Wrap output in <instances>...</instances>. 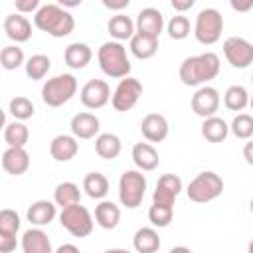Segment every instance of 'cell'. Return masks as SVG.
Segmentation results:
<instances>
[{
    "label": "cell",
    "instance_id": "cell-8",
    "mask_svg": "<svg viewBox=\"0 0 253 253\" xmlns=\"http://www.w3.org/2000/svg\"><path fill=\"white\" fill-rule=\"evenodd\" d=\"M59 223L73 237H87L93 231V215L81 204H75V206H69V208L61 210Z\"/></svg>",
    "mask_w": 253,
    "mask_h": 253
},
{
    "label": "cell",
    "instance_id": "cell-45",
    "mask_svg": "<svg viewBox=\"0 0 253 253\" xmlns=\"http://www.w3.org/2000/svg\"><path fill=\"white\" fill-rule=\"evenodd\" d=\"M192 6H194V0H172V8L178 10V12L190 10Z\"/></svg>",
    "mask_w": 253,
    "mask_h": 253
},
{
    "label": "cell",
    "instance_id": "cell-39",
    "mask_svg": "<svg viewBox=\"0 0 253 253\" xmlns=\"http://www.w3.org/2000/svg\"><path fill=\"white\" fill-rule=\"evenodd\" d=\"M20 215L10 210V208H4L0 211V235H10V237H16L18 229H20Z\"/></svg>",
    "mask_w": 253,
    "mask_h": 253
},
{
    "label": "cell",
    "instance_id": "cell-50",
    "mask_svg": "<svg viewBox=\"0 0 253 253\" xmlns=\"http://www.w3.org/2000/svg\"><path fill=\"white\" fill-rule=\"evenodd\" d=\"M103 253H130L128 249H107V251H103Z\"/></svg>",
    "mask_w": 253,
    "mask_h": 253
},
{
    "label": "cell",
    "instance_id": "cell-18",
    "mask_svg": "<svg viewBox=\"0 0 253 253\" xmlns=\"http://www.w3.org/2000/svg\"><path fill=\"white\" fill-rule=\"evenodd\" d=\"M79 152V142L73 134H57L49 142V154L57 162H67Z\"/></svg>",
    "mask_w": 253,
    "mask_h": 253
},
{
    "label": "cell",
    "instance_id": "cell-13",
    "mask_svg": "<svg viewBox=\"0 0 253 253\" xmlns=\"http://www.w3.org/2000/svg\"><path fill=\"white\" fill-rule=\"evenodd\" d=\"M182 180L176 174H162L156 182V190L152 194V204L158 206H172L178 198V194L182 192Z\"/></svg>",
    "mask_w": 253,
    "mask_h": 253
},
{
    "label": "cell",
    "instance_id": "cell-33",
    "mask_svg": "<svg viewBox=\"0 0 253 253\" xmlns=\"http://www.w3.org/2000/svg\"><path fill=\"white\" fill-rule=\"evenodd\" d=\"M249 99L251 97H249V93L243 85H231L223 93V105L229 111H243L249 105Z\"/></svg>",
    "mask_w": 253,
    "mask_h": 253
},
{
    "label": "cell",
    "instance_id": "cell-22",
    "mask_svg": "<svg viewBox=\"0 0 253 253\" xmlns=\"http://www.w3.org/2000/svg\"><path fill=\"white\" fill-rule=\"evenodd\" d=\"M132 162L140 172H150L158 166L160 156L150 142H136L132 146Z\"/></svg>",
    "mask_w": 253,
    "mask_h": 253
},
{
    "label": "cell",
    "instance_id": "cell-19",
    "mask_svg": "<svg viewBox=\"0 0 253 253\" xmlns=\"http://www.w3.org/2000/svg\"><path fill=\"white\" fill-rule=\"evenodd\" d=\"M69 128H71V134L75 138L87 140V138H93L99 132L101 123L93 113H77V115H73Z\"/></svg>",
    "mask_w": 253,
    "mask_h": 253
},
{
    "label": "cell",
    "instance_id": "cell-14",
    "mask_svg": "<svg viewBox=\"0 0 253 253\" xmlns=\"http://www.w3.org/2000/svg\"><path fill=\"white\" fill-rule=\"evenodd\" d=\"M136 34H144V36H152V38H158L162 34V28H164V18H162V12L156 10V8H142L136 16Z\"/></svg>",
    "mask_w": 253,
    "mask_h": 253
},
{
    "label": "cell",
    "instance_id": "cell-34",
    "mask_svg": "<svg viewBox=\"0 0 253 253\" xmlns=\"http://www.w3.org/2000/svg\"><path fill=\"white\" fill-rule=\"evenodd\" d=\"M51 69V59L43 53H36L26 61V75L32 81H40L47 75V71Z\"/></svg>",
    "mask_w": 253,
    "mask_h": 253
},
{
    "label": "cell",
    "instance_id": "cell-12",
    "mask_svg": "<svg viewBox=\"0 0 253 253\" xmlns=\"http://www.w3.org/2000/svg\"><path fill=\"white\" fill-rule=\"evenodd\" d=\"M219 93L215 87H210V85H204L200 87L194 97H192V111L202 117V119H210V117H215L217 109H219Z\"/></svg>",
    "mask_w": 253,
    "mask_h": 253
},
{
    "label": "cell",
    "instance_id": "cell-2",
    "mask_svg": "<svg viewBox=\"0 0 253 253\" xmlns=\"http://www.w3.org/2000/svg\"><path fill=\"white\" fill-rule=\"evenodd\" d=\"M34 24L38 30L45 32L51 38H65L75 28L73 16L59 4H43L34 14Z\"/></svg>",
    "mask_w": 253,
    "mask_h": 253
},
{
    "label": "cell",
    "instance_id": "cell-53",
    "mask_svg": "<svg viewBox=\"0 0 253 253\" xmlns=\"http://www.w3.org/2000/svg\"><path fill=\"white\" fill-rule=\"evenodd\" d=\"M249 107H251V111H253V95H251V99H249Z\"/></svg>",
    "mask_w": 253,
    "mask_h": 253
},
{
    "label": "cell",
    "instance_id": "cell-46",
    "mask_svg": "<svg viewBox=\"0 0 253 253\" xmlns=\"http://www.w3.org/2000/svg\"><path fill=\"white\" fill-rule=\"evenodd\" d=\"M243 158L249 166H253V140H249L245 146H243Z\"/></svg>",
    "mask_w": 253,
    "mask_h": 253
},
{
    "label": "cell",
    "instance_id": "cell-40",
    "mask_svg": "<svg viewBox=\"0 0 253 253\" xmlns=\"http://www.w3.org/2000/svg\"><path fill=\"white\" fill-rule=\"evenodd\" d=\"M166 30H168V36L172 40H184L190 34V20L186 16H182V14L172 16V20L168 22Z\"/></svg>",
    "mask_w": 253,
    "mask_h": 253
},
{
    "label": "cell",
    "instance_id": "cell-47",
    "mask_svg": "<svg viewBox=\"0 0 253 253\" xmlns=\"http://www.w3.org/2000/svg\"><path fill=\"white\" fill-rule=\"evenodd\" d=\"M55 253H81L73 243H63V245H59L57 249H55Z\"/></svg>",
    "mask_w": 253,
    "mask_h": 253
},
{
    "label": "cell",
    "instance_id": "cell-52",
    "mask_svg": "<svg viewBox=\"0 0 253 253\" xmlns=\"http://www.w3.org/2000/svg\"><path fill=\"white\" fill-rule=\"evenodd\" d=\"M249 210H251V213H253V198H251V202H249Z\"/></svg>",
    "mask_w": 253,
    "mask_h": 253
},
{
    "label": "cell",
    "instance_id": "cell-10",
    "mask_svg": "<svg viewBox=\"0 0 253 253\" xmlns=\"http://www.w3.org/2000/svg\"><path fill=\"white\" fill-rule=\"evenodd\" d=\"M223 55L227 63L235 69H245L253 63V43L245 38L231 36L223 42Z\"/></svg>",
    "mask_w": 253,
    "mask_h": 253
},
{
    "label": "cell",
    "instance_id": "cell-7",
    "mask_svg": "<svg viewBox=\"0 0 253 253\" xmlns=\"http://www.w3.org/2000/svg\"><path fill=\"white\" fill-rule=\"evenodd\" d=\"M223 32V16L215 8H204L196 16L194 24V36L200 43L211 45L221 38Z\"/></svg>",
    "mask_w": 253,
    "mask_h": 253
},
{
    "label": "cell",
    "instance_id": "cell-36",
    "mask_svg": "<svg viewBox=\"0 0 253 253\" xmlns=\"http://www.w3.org/2000/svg\"><path fill=\"white\" fill-rule=\"evenodd\" d=\"M0 63L8 71H14L20 65H26L24 63V51H22V47H18V45H6V47H2V51H0Z\"/></svg>",
    "mask_w": 253,
    "mask_h": 253
},
{
    "label": "cell",
    "instance_id": "cell-15",
    "mask_svg": "<svg viewBox=\"0 0 253 253\" xmlns=\"http://www.w3.org/2000/svg\"><path fill=\"white\" fill-rule=\"evenodd\" d=\"M2 28L6 36L16 43H24L32 38V24L24 14H8L2 22Z\"/></svg>",
    "mask_w": 253,
    "mask_h": 253
},
{
    "label": "cell",
    "instance_id": "cell-54",
    "mask_svg": "<svg viewBox=\"0 0 253 253\" xmlns=\"http://www.w3.org/2000/svg\"><path fill=\"white\" fill-rule=\"evenodd\" d=\"M251 81H253V77H251Z\"/></svg>",
    "mask_w": 253,
    "mask_h": 253
},
{
    "label": "cell",
    "instance_id": "cell-41",
    "mask_svg": "<svg viewBox=\"0 0 253 253\" xmlns=\"http://www.w3.org/2000/svg\"><path fill=\"white\" fill-rule=\"evenodd\" d=\"M42 6H40V0H18L16 2V10L18 14H28V12H38Z\"/></svg>",
    "mask_w": 253,
    "mask_h": 253
},
{
    "label": "cell",
    "instance_id": "cell-32",
    "mask_svg": "<svg viewBox=\"0 0 253 253\" xmlns=\"http://www.w3.org/2000/svg\"><path fill=\"white\" fill-rule=\"evenodd\" d=\"M83 190H85V194H87L89 198L101 200V198H105L107 192H109V180H107L101 172H89V174H85V178H83Z\"/></svg>",
    "mask_w": 253,
    "mask_h": 253
},
{
    "label": "cell",
    "instance_id": "cell-35",
    "mask_svg": "<svg viewBox=\"0 0 253 253\" xmlns=\"http://www.w3.org/2000/svg\"><path fill=\"white\" fill-rule=\"evenodd\" d=\"M8 111H10V115H12L16 121L32 119V117H34V113H36L34 103H32L28 97H22V95H18V97H14V99L10 101Z\"/></svg>",
    "mask_w": 253,
    "mask_h": 253
},
{
    "label": "cell",
    "instance_id": "cell-1",
    "mask_svg": "<svg viewBox=\"0 0 253 253\" xmlns=\"http://www.w3.org/2000/svg\"><path fill=\"white\" fill-rule=\"evenodd\" d=\"M180 79L188 87L204 85L217 77L219 73V57L213 51H206L200 55L186 57L180 65Z\"/></svg>",
    "mask_w": 253,
    "mask_h": 253
},
{
    "label": "cell",
    "instance_id": "cell-9",
    "mask_svg": "<svg viewBox=\"0 0 253 253\" xmlns=\"http://www.w3.org/2000/svg\"><path fill=\"white\" fill-rule=\"evenodd\" d=\"M140 95H142V83L138 79H134V77H125V79L119 81L117 89L113 91L111 105H113L115 111L126 113L138 103Z\"/></svg>",
    "mask_w": 253,
    "mask_h": 253
},
{
    "label": "cell",
    "instance_id": "cell-51",
    "mask_svg": "<svg viewBox=\"0 0 253 253\" xmlns=\"http://www.w3.org/2000/svg\"><path fill=\"white\" fill-rule=\"evenodd\" d=\"M247 253H253V239L249 241V247H247Z\"/></svg>",
    "mask_w": 253,
    "mask_h": 253
},
{
    "label": "cell",
    "instance_id": "cell-27",
    "mask_svg": "<svg viewBox=\"0 0 253 253\" xmlns=\"http://www.w3.org/2000/svg\"><path fill=\"white\" fill-rule=\"evenodd\" d=\"M134 28H136L134 22H132L128 16H125V14L113 16V18L109 20V24H107V30H109V34L115 38V42L130 40V38L134 36V32H136Z\"/></svg>",
    "mask_w": 253,
    "mask_h": 253
},
{
    "label": "cell",
    "instance_id": "cell-26",
    "mask_svg": "<svg viewBox=\"0 0 253 253\" xmlns=\"http://www.w3.org/2000/svg\"><path fill=\"white\" fill-rule=\"evenodd\" d=\"M229 134V125L219 119V117H210V119H204L202 123V136L208 140V142H223Z\"/></svg>",
    "mask_w": 253,
    "mask_h": 253
},
{
    "label": "cell",
    "instance_id": "cell-42",
    "mask_svg": "<svg viewBox=\"0 0 253 253\" xmlns=\"http://www.w3.org/2000/svg\"><path fill=\"white\" fill-rule=\"evenodd\" d=\"M18 241L16 237H10V235H0V253H12L16 249Z\"/></svg>",
    "mask_w": 253,
    "mask_h": 253
},
{
    "label": "cell",
    "instance_id": "cell-4",
    "mask_svg": "<svg viewBox=\"0 0 253 253\" xmlns=\"http://www.w3.org/2000/svg\"><path fill=\"white\" fill-rule=\"evenodd\" d=\"M77 93V79L71 73H61L47 79L42 87V101L47 107H61Z\"/></svg>",
    "mask_w": 253,
    "mask_h": 253
},
{
    "label": "cell",
    "instance_id": "cell-43",
    "mask_svg": "<svg viewBox=\"0 0 253 253\" xmlns=\"http://www.w3.org/2000/svg\"><path fill=\"white\" fill-rule=\"evenodd\" d=\"M229 6L233 10H237V12H247V10L253 8V0H231Z\"/></svg>",
    "mask_w": 253,
    "mask_h": 253
},
{
    "label": "cell",
    "instance_id": "cell-23",
    "mask_svg": "<svg viewBox=\"0 0 253 253\" xmlns=\"http://www.w3.org/2000/svg\"><path fill=\"white\" fill-rule=\"evenodd\" d=\"M93 57V51L87 43H81V42H75V43H69L63 51V61L67 67L71 69H83L87 67V63L91 61Z\"/></svg>",
    "mask_w": 253,
    "mask_h": 253
},
{
    "label": "cell",
    "instance_id": "cell-37",
    "mask_svg": "<svg viewBox=\"0 0 253 253\" xmlns=\"http://www.w3.org/2000/svg\"><path fill=\"white\" fill-rule=\"evenodd\" d=\"M229 130L235 134V138H241V140L251 138V136H253V117L247 115V113L235 115V119L231 121Z\"/></svg>",
    "mask_w": 253,
    "mask_h": 253
},
{
    "label": "cell",
    "instance_id": "cell-21",
    "mask_svg": "<svg viewBox=\"0 0 253 253\" xmlns=\"http://www.w3.org/2000/svg\"><path fill=\"white\" fill-rule=\"evenodd\" d=\"M2 168L12 176H22L30 168V154L26 152V148L8 146L2 154Z\"/></svg>",
    "mask_w": 253,
    "mask_h": 253
},
{
    "label": "cell",
    "instance_id": "cell-5",
    "mask_svg": "<svg viewBox=\"0 0 253 253\" xmlns=\"http://www.w3.org/2000/svg\"><path fill=\"white\" fill-rule=\"evenodd\" d=\"M221 192H223V180L219 174H215L211 170L200 172L186 188L188 200L194 204H208V202L215 200L217 196H221Z\"/></svg>",
    "mask_w": 253,
    "mask_h": 253
},
{
    "label": "cell",
    "instance_id": "cell-31",
    "mask_svg": "<svg viewBox=\"0 0 253 253\" xmlns=\"http://www.w3.org/2000/svg\"><path fill=\"white\" fill-rule=\"evenodd\" d=\"M30 138V130L22 121H12L4 126V140L12 148H24Z\"/></svg>",
    "mask_w": 253,
    "mask_h": 253
},
{
    "label": "cell",
    "instance_id": "cell-6",
    "mask_svg": "<svg viewBox=\"0 0 253 253\" xmlns=\"http://www.w3.org/2000/svg\"><path fill=\"white\" fill-rule=\"evenodd\" d=\"M146 192V178L140 170H125L119 180V200L125 208L134 210L142 204Z\"/></svg>",
    "mask_w": 253,
    "mask_h": 253
},
{
    "label": "cell",
    "instance_id": "cell-28",
    "mask_svg": "<svg viewBox=\"0 0 253 253\" xmlns=\"http://www.w3.org/2000/svg\"><path fill=\"white\" fill-rule=\"evenodd\" d=\"M130 51L138 59H150L158 51V38L144 36V34H134L130 38Z\"/></svg>",
    "mask_w": 253,
    "mask_h": 253
},
{
    "label": "cell",
    "instance_id": "cell-44",
    "mask_svg": "<svg viewBox=\"0 0 253 253\" xmlns=\"http://www.w3.org/2000/svg\"><path fill=\"white\" fill-rule=\"evenodd\" d=\"M130 0H119V2H111V0H103V6L109 8V10H123V8H128Z\"/></svg>",
    "mask_w": 253,
    "mask_h": 253
},
{
    "label": "cell",
    "instance_id": "cell-49",
    "mask_svg": "<svg viewBox=\"0 0 253 253\" xmlns=\"http://www.w3.org/2000/svg\"><path fill=\"white\" fill-rule=\"evenodd\" d=\"M81 4V0H59V6L63 8V6H79Z\"/></svg>",
    "mask_w": 253,
    "mask_h": 253
},
{
    "label": "cell",
    "instance_id": "cell-30",
    "mask_svg": "<svg viewBox=\"0 0 253 253\" xmlns=\"http://www.w3.org/2000/svg\"><path fill=\"white\" fill-rule=\"evenodd\" d=\"M79 200H81V192H79V186L73 182H61L53 190V202L61 210L79 204Z\"/></svg>",
    "mask_w": 253,
    "mask_h": 253
},
{
    "label": "cell",
    "instance_id": "cell-16",
    "mask_svg": "<svg viewBox=\"0 0 253 253\" xmlns=\"http://www.w3.org/2000/svg\"><path fill=\"white\" fill-rule=\"evenodd\" d=\"M140 132L148 142H162L168 136V121L160 113H148L140 121Z\"/></svg>",
    "mask_w": 253,
    "mask_h": 253
},
{
    "label": "cell",
    "instance_id": "cell-29",
    "mask_svg": "<svg viewBox=\"0 0 253 253\" xmlns=\"http://www.w3.org/2000/svg\"><path fill=\"white\" fill-rule=\"evenodd\" d=\"M95 152L105 160H115L121 154V138L113 132H103L95 138Z\"/></svg>",
    "mask_w": 253,
    "mask_h": 253
},
{
    "label": "cell",
    "instance_id": "cell-3",
    "mask_svg": "<svg viewBox=\"0 0 253 253\" xmlns=\"http://www.w3.org/2000/svg\"><path fill=\"white\" fill-rule=\"evenodd\" d=\"M99 67L107 77L125 79L130 73V61L126 57V47L121 42H105L97 51Z\"/></svg>",
    "mask_w": 253,
    "mask_h": 253
},
{
    "label": "cell",
    "instance_id": "cell-20",
    "mask_svg": "<svg viewBox=\"0 0 253 253\" xmlns=\"http://www.w3.org/2000/svg\"><path fill=\"white\" fill-rule=\"evenodd\" d=\"M55 208H57L55 202L38 200V202H34V204L28 208L26 217H28V221H30L34 227H43V225H49V223L53 221V217H55V213H57Z\"/></svg>",
    "mask_w": 253,
    "mask_h": 253
},
{
    "label": "cell",
    "instance_id": "cell-24",
    "mask_svg": "<svg viewBox=\"0 0 253 253\" xmlns=\"http://www.w3.org/2000/svg\"><path fill=\"white\" fill-rule=\"evenodd\" d=\"M95 221L103 229H115L119 225V221H121V210H119V206L113 204V202H107V200L99 202L95 206Z\"/></svg>",
    "mask_w": 253,
    "mask_h": 253
},
{
    "label": "cell",
    "instance_id": "cell-11",
    "mask_svg": "<svg viewBox=\"0 0 253 253\" xmlns=\"http://www.w3.org/2000/svg\"><path fill=\"white\" fill-rule=\"evenodd\" d=\"M81 103L87 109H103L109 101H111V87L107 81L103 79H89L83 87H81Z\"/></svg>",
    "mask_w": 253,
    "mask_h": 253
},
{
    "label": "cell",
    "instance_id": "cell-38",
    "mask_svg": "<svg viewBox=\"0 0 253 253\" xmlns=\"http://www.w3.org/2000/svg\"><path fill=\"white\" fill-rule=\"evenodd\" d=\"M174 217V208L172 206H158L152 204L148 210V219L154 227H168Z\"/></svg>",
    "mask_w": 253,
    "mask_h": 253
},
{
    "label": "cell",
    "instance_id": "cell-17",
    "mask_svg": "<svg viewBox=\"0 0 253 253\" xmlns=\"http://www.w3.org/2000/svg\"><path fill=\"white\" fill-rule=\"evenodd\" d=\"M22 251L24 253H55L47 233L42 227H30L22 235Z\"/></svg>",
    "mask_w": 253,
    "mask_h": 253
},
{
    "label": "cell",
    "instance_id": "cell-48",
    "mask_svg": "<svg viewBox=\"0 0 253 253\" xmlns=\"http://www.w3.org/2000/svg\"><path fill=\"white\" fill-rule=\"evenodd\" d=\"M168 253H192V249H190V247H184V245H176V247H172Z\"/></svg>",
    "mask_w": 253,
    "mask_h": 253
},
{
    "label": "cell",
    "instance_id": "cell-25",
    "mask_svg": "<svg viewBox=\"0 0 253 253\" xmlns=\"http://www.w3.org/2000/svg\"><path fill=\"white\" fill-rule=\"evenodd\" d=\"M136 253H156L160 249V237L154 227H140L132 237Z\"/></svg>",
    "mask_w": 253,
    "mask_h": 253
}]
</instances>
